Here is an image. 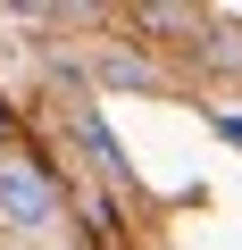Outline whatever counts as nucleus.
Wrapping results in <instances>:
<instances>
[{
    "instance_id": "obj_1",
    "label": "nucleus",
    "mask_w": 242,
    "mask_h": 250,
    "mask_svg": "<svg viewBox=\"0 0 242 250\" xmlns=\"http://www.w3.org/2000/svg\"><path fill=\"white\" fill-rule=\"evenodd\" d=\"M50 217H59V175H50L42 159L9 150V159H0V225H17V233H42Z\"/></svg>"
},
{
    "instance_id": "obj_2",
    "label": "nucleus",
    "mask_w": 242,
    "mask_h": 250,
    "mask_svg": "<svg viewBox=\"0 0 242 250\" xmlns=\"http://www.w3.org/2000/svg\"><path fill=\"white\" fill-rule=\"evenodd\" d=\"M217 134H225V142H242V117H217Z\"/></svg>"
},
{
    "instance_id": "obj_3",
    "label": "nucleus",
    "mask_w": 242,
    "mask_h": 250,
    "mask_svg": "<svg viewBox=\"0 0 242 250\" xmlns=\"http://www.w3.org/2000/svg\"><path fill=\"white\" fill-rule=\"evenodd\" d=\"M0 134H9V100H0Z\"/></svg>"
}]
</instances>
